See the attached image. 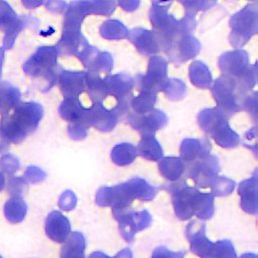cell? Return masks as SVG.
Segmentation results:
<instances>
[{"mask_svg": "<svg viewBox=\"0 0 258 258\" xmlns=\"http://www.w3.org/2000/svg\"><path fill=\"white\" fill-rule=\"evenodd\" d=\"M172 2L153 1L149 10V20L152 32L159 46V50L165 54L171 45L180 37L190 34L196 28V13L185 9L182 18L177 19L168 12Z\"/></svg>", "mask_w": 258, "mask_h": 258, "instance_id": "1", "label": "cell"}, {"mask_svg": "<svg viewBox=\"0 0 258 258\" xmlns=\"http://www.w3.org/2000/svg\"><path fill=\"white\" fill-rule=\"evenodd\" d=\"M164 189L171 196L174 214L177 219L185 221L196 216L205 221L214 216L215 197L211 192H202L197 187L188 185L185 180L165 184Z\"/></svg>", "mask_w": 258, "mask_h": 258, "instance_id": "2", "label": "cell"}, {"mask_svg": "<svg viewBox=\"0 0 258 258\" xmlns=\"http://www.w3.org/2000/svg\"><path fill=\"white\" fill-rule=\"evenodd\" d=\"M158 187L151 185L141 177H132L114 186H101L96 192V204L99 207H111L112 210L129 209L134 200L152 201Z\"/></svg>", "mask_w": 258, "mask_h": 258, "instance_id": "3", "label": "cell"}, {"mask_svg": "<svg viewBox=\"0 0 258 258\" xmlns=\"http://www.w3.org/2000/svg\"><path fill=\"white\" fill-rule=\"evenodd\" d=\"M11 111L1 116L0 131L10 143L18 144L37 129L43 108L35 102H20Z\"/></svg>", "mask_w": 258, "mask_h": 258, "instance_id": "4", "label": "cell"}, {"mask_svg": "<svg viewBox=\"0 0 258 258\" xmlns=\"http://www.w3.org/2000/svg\"><path fill=\"white\" fill-rule=\"evenodd\" d=\"M57 56L58 51L55 45L39 46L23 64L25 75L40 82L41 91H47L57 83L61 71L57 63Z\"/></svg>", "mask_w": 258, "mask_h": 258, "instance_id": "5", "label": "cell"}, {"mask_svg": "<svg viewBox=\"0 0 258 258\" xmlns=\"http://www.w3.org/2000/svg\"><path fill=\"white\" fill-rule=\"evenodd\" d=\"M185 235L191 252L200 258H238L235 247L230 240L212 242L206 234V224L199 220L189 222Z\"/></svg>", "mask_w": 258, "mask_h": 258, "instance_id": "6", "label": "cell"}, {"mask_svg": "<svg viewBox=\"0 0 258 258\" xmlns=\"http://www.w3.org/2000/svg\"><path fill=\"white\" fill-rule=\"evenodd\" d=\"M222 76L233 78L241 89L250 94L257 81V64H251L248 52L242 48L224 52L218 59Z\"/></svg>", "mask_w": 258, "mask_h": 258, "instance_id": "7", "label": "cell"}, {"mask_svg": "<svg viewBox=\"0 0 258 258\" xmlns=\"http://www.w3.org/2000/svg\"><path fill=\"white\" fill-rule=\"evenodd\" d=\"M229 117L219 108L203 109L198 115L200 128L223 148H234L240 144V136L230 127Z\"/></svg>", "mask_w": 258, "mask_h": 258, "instance_id": "8", "label": "cell"}, {"mask_svg": "<svg viewBox=\"0 0 258 258\" xmlns=\"http://www.w3.org/2000/svg\"><path fill=\"white\" fill-rule=\"evenodd\" d=\"M211 90L217 103V108L229 118L243 110L244 99L249 95L241 89L236 80L226 76H221L214 81Z\"/></svg>", "mask_w": 258, "mask_h": 258, "instance_id": "9", "label": "cell"}, {"mask_svg": "<svg viewBox=\"0 0 258 258\" xmlns=\"http://www.w3.org/2000/svg\"><path fill=\"white\" fill-rule=\"evenodd\" d=\"M231 32L229 40L231 45L240 49L244 46L258 30V5L250 3L237 13L233 14L229 20Z\"/></svg>", "mask_w": 258, "mask_h": 258, "instance_id": "10", "label": "cell"}, {"mask_svg": "<svg viewBox=\"0 0 258 258\" xmlns=\"http://www.w3.org/2000/svg\"><path fill=\"white\" fill-rule=\"evenodd\" d=\"M115 1H73L64 13L62 29L80 30L86 16L90 14L110 16L116 8Z\"/></svg>", "mask_w": 258, "mask_h": 258, "instance_id": "11", "label": "cell"}, {"mask_svg": "<svg viewBox=\"0 0 258 258\" xmlns=\"http://www.w3.org/2000/svg\"><path fill=\"white\" fill-rule=\"evenodd\" d=\"M58 114L69 122L68 133L75 139H83L91 127L90 108H86L79 98H64L58 107Z\"/></svg>", "mask_w": 258, "mask_h": 258, "instance_id": "12", "label": "cell"}, {"mask_svg": "<svg viewBox=\"0 0 258 258\" xmlns=\"http://www.w3.org/2000/svg\"><path fill=\"white\" fill-rule=\"evenodd\" d=\"M112 214L118 222L120 235L128 243L134 242L135 235L147 229L152 223V217L147 210L139 212L130 209L112 210Z\"/></svg>", "mask_w": 258, "mask_h": 258, "instance_id": "13", "label": "cell"}, {"mask_svg": "<svg viewBox=\"0 0 258 258\" xmlns=\"http://www.w3.org/2000/svg\"><path fill=\"white\" fill-rule=\"evenodd\" d=\"M167 61L160 55H153L149 58L147 72L135 77V86L140 91L151 92L157 94L162 92L167 81Z\"/></svg>", "mask_w": 258, "mask_h": 258, "instance_id": "14", "label": "cell"}, {"mask_svg": "<svg viewBox=\"0 0 258 258\" xmlns=\"http://www.w3.org/2000/svg\"><path fill=\"white\" fill-rule=\"evenodd\" d=\"M104 79L107 95L116 99V107L121 114V118H124L129 112V102L133 97L132 92L135 87L134 79L127 74H110Z\"/></svg>", "mask_w": 258, "mask_h": 258, "instance_id": "15", "label": "cell"}, {"mask_svg": "<svg viewBox=\"0 0 258 258\" xmlns=\"http://www.w3.org/2000/svg\"><path fill=\"white\" fill-rule=\"evenodd\" d=\"M221 166L216 155H209L190 163L184 164L186 176L190 178L197 187H210L213 180L219 175Z\"/></svg>", "mask_w": 258, "mask_h": 258, "instance_id": "16", "label": "cell"}, {"mask_svg": "<svg viewBox=\"0 0 258 258\" xmlns=\"http://www.w3.org/2000/svg\"><path fill=\"white\" fill-rule=\"evenodd\" d=\"M31 20L30 16H18L7 2L0 1V29L5 32L4 49L12 48L18 34Z\"/></svg>", "mask_w": 258, "mask_h": 258, "instance_id": "17", "label": "cell"}, {"mask_svg": "<svg viewBox=\"0 0 258 258\" xmlns=\"http://www.w3.org/2000/svg\"><path fill=\"white\" fill-rule=\"evenodd\" d=\"M58 55L77 56L82 63L85 62L94 48L83 35L81 29H62L61 36L55 45Z\"/></svg>", "mask_w": 258, "mask_h": 258, "instance_id": "18", "label": "cell"}, {"mask_svg": "<svg viewBox=\"0 0 258 258\" xmlns=\"http://www.w3.org/2000/svg\"><path fill=\"white\" fill-rule=\"evenodd\" d=\"M125 121L136 131L143 135H154L159 129H162L168 123L166 114L159 110L153 109L151 112L144 115H136L128 112L124 117Z\"/></svg>", "mask_w": 258, "mask_h": 258, "instance_id": "19", "label": "cell"}, {"mask_svg": "<svg viewBox=\"0 0 258 258\" xmlns=\"http://www.w3.org/2000/svg\"><path fill=\"white\" fill-rule=\"evenodd\" d=\"M202 48L198 38L191 34L184 35L177 39L170 47L166 55L170 62L179 66L197 56Z\"/></svg>", "mask_w": 258, "mask_h": 258, "instance_id": "20", "label": "cell"}, {"mask_svg": "<svg viewBox=\"0 0 258 258\" xmlns=\"http://www.w3.org/2000/svg\"><path fill=\"white\" fill-rule=\"evenodd\" d=\"M120 118L121 114L116 106L108 109L103 103H92L90 107L91 126L101 132L112 131Z\"/></svg>", "mask_w": 258, "mask_h": 258, "instance_id": "21", "label": "cell"}, {"mask_svg": "<svg viewBox=\"0 0 258 258\" xmlns=\"http://www.w3.org/2000/svg\"><path fill=\"white\" fill-rule=\"evenodd\" d=\"M87 72H72L61 70L57 83L64 98H79L86 90Z\"/></svg>", "mask_w": 258, "mask_h": 258, "instance_id": "22", "label": "cell"}, {"mask_svg": "<svg viewBox=\"0 0 258 258\" xmlns=\"http://www.w3.org/2000/svg\"><path fill=\"white\" fill-rule=\"evenodd\" d=\"M212 144L207 138H185L180 143L179 158L185 163L206 158L211 155Z\"/></svg>", "mask_w": 258, "mask_h": 258, "instance_id": "23", "label": "cell"}, {"mask_svg": "<svg viewBox=\"0 0 258 258\" xmlns=\"http://www.w3.org/2000/svg\"><path fill=\"white\" fill-rule=\"evenodd\" d=\"M257 184H258L257 170H254L253 175L250 178L244 179L238 185V194L241 199L240 206L245 213L250 215H256L258 213Z\"/></svg>", "mask_w": 258, "mask_h": 258, "instance_id": "24", "label": "cell"}, {"mask_svg": "<svg viewBox=\"0 0 258 258\" xmlns=\"http://www.w3.org/2000/svg\"><path fill=\"white\" fill-rule=\"evenodd\" d=\"M127 38L135 46L136 50L145 56L151 57L160 51L153 32L146 28L138 27L131 29Z\"/></svg>", "mask_w": 258, "mask_h": 258, "instance_id": "25", "label": "cell"}, {"mask_svg": "<svg viewBox=\"0 0 258 258\" xmlns=\"http://www.w3.org/2000/svg\"><path fill=\"white\" fill-rule=\"evenodd\" d=\"M47 236L55 242L62 243L71 234V222L60 212H51L45 222Z\"/></svg>", "mask_w": 258, "mask_h": 258, "instance_id": "26", "label": "cell"}, {"mask_svg": "<svg viewBox=\"0 0 258 258\" xmlns=\"http://www.w3.org/2000/svg\"><path fill=\"white\" fill-rule=\"evenodd\" d=\"M83 66L89 73L97 75L106 74V76H108L114 67V59L110 52L101 51L98 47L94 46Z\"/></svg>", "mask_w": 258, "mask_h": 258, "instance_id": "27", "label": "cell"}, {"mask_svg": "<svg viewBox=\"0 0 258 258\" xmlns=\"http://www.w3.org/2000/svg\"><path fill=\"white\" fill-rule=\"evenodd\" d=\"M137 155L150 161H159L163 156L161 144L154 135H143L136 147Z\"/></svg>", "mask_w": 258, "mask_h": 258, "instance_id": "28", "label": "cell"}, {"mask_svg": "<svg viewBox=\"0 0 258 258\" xmlns=\"http://www.w3.org/2000/svg\"><path fill=\"white\" fill-rule=\"evenodd\" d=\"M190 83L199 89H211L213 84L212 74L206 63L201 60H194L188 67Z\"/></svg>", "mask_w": 258, "mask_h": 258, "instance_id": "29", "label": "cell"}, {"mask_svg": "<svg viewBox=\"0 0 258 258\" xmlns=\"http://www.w3.org/2000/svg\"><path fill=\"white\" fill-rule=\"evenodd\" d=\"M158 169L165 179L174 182L184 173V162L175 156L162 157L158 162Z\"/></svg>", "mask_w": 258, "mask_h": 258, "instance_id": "30", "label": "cell"}, {"mask_svg": "<svg viewBox=\"0 0 258 258\" xmlns=\"http://www.w3.org/2000/svg\"><path fill=\"white\" fill-rule=\"evenodd\" d=\"M86 238L81 232H73L64 241L61 248V258H86Z\"/></svg>", "mask_w": 258, "mask_h": 258, "instance_id": "31", "label": "cell"}, {"mask_svg": "<svg viewBox=\"0 0 258 258\" xmlns=\"http://www.w3.org/2000/svg\"><path fill=\"white\" fill-rule=\"evenodd\" d=\"M21 93L8 82H0V114L7 115L11 110L20 103Z\"/></svg>", "mask_w": 258, "mask_h": 258, "instance_id": "32", "label": "cell"}, {"mask_svg": "<svg viewBox=\"0 0 258 258\" xmlns=\"http://www.w3.org/2000/svg\"><path fill=\"white\" fill-rule=\"evenodd\" d=\"M86 90L92 103H103L108 97L105 79L97 74L87 72Z\"/></svg>", "mask_w": 258, "mask_h": 258, "instance_id": "33", "label": "cell"}, {"mask_svg": "<svg viewBox=\"0 0 258 258\" xmlns=\"http://www.w3.org/2000/svg\"><path fill=\"white\" fill-rule=\"evenodd\" d=\"M157 94L140 91L139 95L133 96L129 102V112L136 115H144L154 109Z\"/></svg>", "mask_w": 258, "mask_h": 258, "instance_id": "34", "label": "cell"}, {"mask_svg": "<svg viewBox=\"0 0 258 258\" xmlns=\"http://www.w3.org/2000/svg\"><path fill=\"white\" fill-rule=\"evenodd\" d=\"M137 156L136 147L127 142L115 145L111 150V159L118 166H126L131 164Z\"/></svg>", "mask_w": 258, "mask_h": 258, "instance_id": "35", "label": "cell"}, {"mask_svg": "<svg viewBox=\"0 0 258 258\" xmlns=\"http://www.w3.org/2000/svg\"><path fill=\"white\" fill-rule=\"evenodd\" d=\"M129 33L128 28L123 22L117 19H108L100 26V34L108 40H119L127 38Z\"/></svg>", "mask_w": 258, "mask_h": 258, "instance_id": "36", "label": "cell"}, {"mask_svg": "<svg viewBox=\"0 0 258 258\" xmlns=\"http://www.w3.org/2000/svg\"><path fill=\"white\" fill-rule=\"evenodd\" d=\"M235 181L229 177L218 175L211 183V194L214 197H226L233 192Z\"/></svg>", "mask_w": 258, "mask_h": 258, "instance_id": "37", "label": "cell"}, {"mask_svg": "<svg viewBox=\"0 0 258 258\" xmlns=\"http://www.w3.org/2000/svg\"><path fill=\"white\" fill-rule=\"evenodd\" d=\"M162 92L167 99L171 101H179L185 96L186 86L179 79H168Z\"/></svg>", "mask_w": 258, "mask_h": 258, "instance_id": "38", "label": "cell"}, {"mask_svg": "<svg viewBox=\"0 0 258 258\" xmlns=\"http://www.w3.org/2000/svg\"><path fill=\"white\" fill-rule=\"evenodd\" d=\"M19 168H20V163L16 156H14L10 153H5L1 156L0 169L3 173L11 175L14 172H16Z\"/></svg>", "mask_w": 258, "mask_h": 258, "instance_id": "39", "label": "cell"}, {"mask_svg": "<svg viewBox=\"0 0 258 258\" xmlns=\"http://www.w3.org/2000/svg\"><path fill=\"white\" fill-rule=\"evenodd\" d=\"M77 196L71 189L64 190L58 199V207L63 211H72L77 206Z\"/></svg>", "mask_w": 258, "mask_h": 258, "instance_id": "40", "label": "cell"}, {"mask_svg": "<svg viewBox=\"0 0 258 258\" xmlns=\"http://www.w3.org/2000/svg\"><path fill=\"white\" fill-rule=\"evenodd\" d=\"M185 252L182 251H171L167 249L164 246H159L156 247L153 252L151 258H184Z\"/></svg>", "mask_w": 258, "mask_h": 258, "instance_id": "41", "label": "cell"}, {"mask_svg": "<svg viewBox=\"0 0 258 258\" xmlns=\"http://www.w3.org/2000/svg\"><path fill=\"white\" fill-rule=\"evenodd\" d=\"M180 3L184 6V9L190 10L194 13L209 9L216 4L215 1H180Z\"/></svg>", "mask_w": 258, "mask_h": 258, "instance_id": "42", "label": "cell"}, {"mask_svg": "<svg viewBox=\"0 0 258 258\" xmlns=\"http://www.w3.org/2000/svg\"><path fill=\"white\" fill-rule=\"evenodd\" d=\"M45 176H46L45 172L42 169H40L39 167L34 166V165L28 166L24 172V177L31 182L41 181L45 178Z\"/></svg>", "mask_w": 258, "mask_h": 258, "instance_id": "43", "label": "cell"}, {"mask_svg": "<svg viewBox=\"0 0 258 258\" xmlns=\"http://www.w3.org/2000/svg\"><path fill=\"white\" fill-rule=\"evenodd\" d=\"M9 207L11 210H13V211H11L12 216L17 217V218L22 217L25 212V206L22 203V201H14V202H12V204Z\"/></svg>", "mask_w": 258, "mask_h": 258, "instance_id": "44", "label": "cell"}, {"mask_svg": "<svg viewBox=\"0 0 258 258\" xmlns=\"http://www.w3.org/2000/svg\"><path fill=\"white\" fill-rule=\"evenodd\" d=\"M45 5L46 8L52 12H62L64 9H67V3L59 1H48L45 2Z\"/></svg>", "mask_w": 258, "mask_h": 258, "instance_id": "45", "label": "cell"}, {"mask_svg": "<svg viewBox=\"0 0 258 258\" xmlns=\"http://www.w3.org/2000/svg\"><path fill=\"white\" fill-rule=\"evenodd\" d=\"M123 10L127 12H132L139 7V1H119L117 3Z\"/></svg>", "mask_w": 258, "mask_h": 258, "instance_id": "46", "label": "cell"}, {"mask_svg": "<svg viewBox=\"0 0 258 258\" xmlns=\"http://www.w3.org/2000/svg\"><path fill=\"white\" fill-rule=\"evenodd\" d=\"M10 146V142L0 131V153H5Z\"/></svg>", "mask_w": 258, "mask_h": 258, "instance_id": "47", "label": "cell"}, {"mask_svg": "<svg viewBox=\"0 0 258 258\" xmlns=\"http://www.w3.org/2000/svg\"><path fill=\"white\" fill-rule=\"evenodd\" d=\"M114 258H133V253L129 248H124V249L120 250L114 256Z\"/></svg>", "mask_w": 258, "mask_h": 258, "instance_id": "48", "label": "cell"}, {"mask_svg": "<svg viewBox=\"0 0 258 258\" xmlns=\"http://www.w3.org/2000/svg\"><path fill=\"white\" fill-rule=\"evenodd\" d=\"M89 258H114V257H109L107 254L103 253L102 251H95L89 255Z\"/></svg>", "mask_w": 258, "mask_h": 258, "instance_id": "49", "label": "cell"}, {"mask_svg": "<svg viewBox=\"0 0 258 258\" xmlns=\"http://www.w3.org/2000/svg\"><path fill=\"white\" fill-rule=\"evenodd\" d=\"M3 61H4V49L0 47V80H1V76H2Z\"/></svg>", "mask_w": 258, "mask_h": 258, "instance_id": "50", "label": "cell"}, {"mask_svg": "<svg viewBox=\"0 0 258 258\" xmlns=\"http://www.w3.org/2000/svg\"><path fill=\"white\" fill-rule=\"evenodd\" d=\"M43 2H30V1H28V2H26V1H23V4L24 5H26L28 8H33V6H38V5H40V4H42Z\"/></svg>", "mask_w": 258, "mask_h": 258, "instance_id": "51", "label": "cell"}, {"mask_svg": "<svg viewBox=\"0 0 258 258\" xmlns=\"http://www.w3.org/2000/svg\"><path fill=\"white\" fill-rule=\"evenodd\" d=\"M240 258H258V256L254 253H245V254H242Z\"/></svg>", "mask_w": 258, "mask_h": 258, "instance_id": "52", "label": "cell"}, {"mask_svg": "<svg viewBox=\"0 0 258 258\" xmlns=\"http://www.w3.org/2000/svg\"><path fill=\"white\" fill-rule=\"evenodd\" d=\"M4 185V176L0 173V189L3 187Z\"/></svg>", "mask_w": 258, "mask_h": 258, "instance_id": "53", "label": "cell"}]
</instances>
